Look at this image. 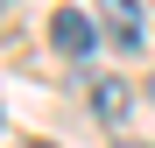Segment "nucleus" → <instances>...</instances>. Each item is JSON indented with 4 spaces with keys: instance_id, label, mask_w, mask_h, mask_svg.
I'll list each match as a JSON object with an SVG mask.
<instances>
[{
    "instance_id": "1",
    "label": "nucleus",
    "mask_w": 155,
    "mask_h": 148,
    "mask_svg": "<svg viewBox=\"0 0 155 148\" xmlns=\"http://www.w3.org/2000/svg\"><path fill=\"white\" fill-rule=\"evenodd\" d=\"M49 42H57L64 57H92V49H99V21L85 7H57V14H49Z\"/></svg>"
},
{
    "instance_id": "2",
    "label": "nucleus",
    "mask_w": 155,
    "mask_h": 148,
    "mask_svg": "<svg viewBox=\"0 0 155 148\" xmlns=\"http://www.w3.org/2000/svg\"><path fill=\"white\" fill-rule=\"evenodd\" d=\"M127 106H134V92H127L120 78H99V85H92V113L106 120V127H120V120H127Z\"/></svg>"
},
{
    "instance_id": "3",
    "label": "nucleus",
    "mask_w": 155,
    "mask_h": 148,
    "mask_svg": "<svg viewBox=\"0 0 155 148\" xmlns=\"http://www.w3.org/2000/svg\"><path fill=\"white\" fill-rule=\"evenodd\" d=\"M106 28L120 49H141V14H134V0H106Z\"/></svg>"
},
{
    "instance_id": "4",
    "label": "nucleus",
    "mask_w": 155,
    "mask_h": 148,
    "mask_svg": "<svg viewBox=\"0 0 155 148\" xmlns=\"http://www.w3.org/2000/svg\"><path fill=\"white\" fill-rule=\"evenodd\" d=\"M21 148H57V141H21Z\"/></svg>"
},
{
    "instance_id": "5",
    "label": "nucleus",
    "mask_w": 155,
    "mask_h": 148,
    "mask_svg": "<svg viewBox=\"0 0 155 148\" xmlns=\"http://www.w3.org/2000/svg\"><path fill=\"white\" fill-rule=\"evenodd\" d=\"M120 148H148V141H120Z\"/></svg>"
},
{
    "instance_id": "6",
    "label": "nucleus",
    "mask_w": 155,
    "mask_h": 148,
    "mask_svg": "<svg viewBox=\"0 0 155 148\" xmlns=\"http://www.w3.org/2000/svg\"><path fill=\"white\" fill-rule=\"evenodd\" d=\"M148 99H155V78H148Z\"/></svg>"
}]
</instances>
